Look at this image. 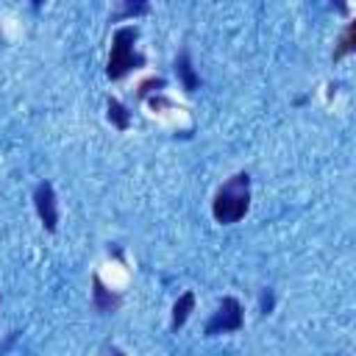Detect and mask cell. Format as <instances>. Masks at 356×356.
I'll list each match as a JSON object with an SVG mask.
<instances>
[{"instance_id": "cell-1", "label": "cell", "mask_w": 356, "mask_h": 356, "mask_svg": "<svg viewBox=\"0 0 356 356\" xmlns=\"http://www.w3.org/2000/svg\"><path fill=\"white\" fill-rule=\"evenodd\" d=\"M248 209H250V175L236 172L217 189L211 200V214L220 225H234L248 214Z\"/></svg>"}, {"instance_id": "cell-2", "label": "cell", "mask_w": 356, "mask_h": 356, "mask_svg": "<svg viewBox=\"0 0 356 356\" xmlns=\"http://www.w3.org/2000/svg\"><path fill=\"white\" fill-rule=\"evenodd\" d=\"M136 39H139V28L136 25H122L114 31L111 39V53H108V64H106V75L111 81H120L122 75H128L136 67H145V56L136 53Z\"/></svg>"}, {"instance_id": "cell-3", "label": "cell", "mask_w": 356, "mask_h": 356, "mask_svg": "<svg viewBox=\"0 0 356 356\" xmlns=\"http://www.w3.org/2000/svg\"><path fill=\"white\" fill-rule=\"evenodd\" d=\"M245 328V312L242 303L234 295H225L217 306V312L206 320L203 334L206 337H217V334H231V331H242Z\"/></svg>"}, {"instance_id": "cell-4", "label": "cell", "mask_w": 356, "mask_h": 356, "mask_svg": "<svg viewBox=\"0 0 356 356\" xmlns=\"http://www.w3.org/2000/svg\"><path fill=\"white\" fill-rule=\"evenodd\" d=\"M33 206H36V214L44 225V231H56L58 228V203H56V189L50 181H39L33 186Z\"/></svg>"}, {"instance_id": "cell-5", "label": "cell", "mask_w": 356, "mask_h": 356, "mask_svg": "<svg viewBox=\"0 0 356 356\" xmlns=\"http://www.w3.org/2000/svg\"><path fill=\"white\" fill-rule=\"evenodd\" d=\"M175 72H178L181 86H184L186 92H197V89H200V75H197L195 67H192L189 47H181V50H178V56H175Z\"/></svg>"}, {"instance_id": "cell-6", "label": "cell", "mask_w": 356, "mask_h": 356, "mask_svg": "<svg viewBox=\"0 0 356 356\" xmlns=\"http://www.w3.org/2000/svg\"><path fill=\"white\" fill-rule=\"evenodd\" d=\"M92 306H95L97 312H114V309L120 306V295L111 292V289L103 284V278H100L97 273L92 275Z\"/></svg>"}, {"instance_id": "cell-7", "label": "cell", "mask_w": 356, "mask_h": 356, "mask_svg": "<svg viewBox=\"0 0 356 356\" xmlns=\"http://www.w3.org/2000/svg\"><path fill=\"white\" fill-rule=\"evenodd\" d=\"M195 312V292H181L178 295V300H175V306H172V320H170V325H172V331H178L186 320H189V314Z\"/></svg>"}, {"instance_id": "cell-8", "label": "cell", "mask_w": 356, "mask_h": 356, "mask_svg": "<svg viewBox=\"0 0 356 356\" xmlns=\"http://www.w3.org/2000/svg\"><path fill=\"white\" fill-rule=\"evenodd\" d=\"M106 117H108V122H111L117 131H128V128H131V111H128V106H122L117 97H108V100H106Z\"/></svg>"}, {"instance_id": "cell-9", "label": "cell", "mask_w": 356, "mask_h": 356, "mask_svg": "<svg viewBox=\"0 0 356 356\" xmlns=\"http://www.w3.org/2000/svg\"><path fill=\"white\" fill-rule=\"evenodd\" d=\"M353 50H356V22H348V28L342 31V36H339V42L334 47V61H339L342 56H348Z\"/></svg>"}, {"instance_id": "cell-10", "label": "cell", "mask_w": 356, "mask_h": 356, "mask_svg": "<svg viewBox=\"0 0 356 356\" xmlns=\"http://www.w3.org/2000/svg\"><path fill=\"white\" fill-rule=\"evenodd\" d=\"M150 6L147 3H125L120 14H114V19H125V17H139V14H147Z\"/></svg>"}, {"instance_id": "cell-11", "label": "cell", "mask_w": 356, "mask_h": 356, "mask_svg": "<svg viewBox=\"0 0 356 356\" xmlns=\"http://www.w3.org/2000/svg\"><path fill=\"white\" fill-rule=\"evenodd\" d=\"M273 309H275V295H273L270 286H264L261 295H259V312L261 314H273Z\"/></svg>"}, {"instance_id": "cell-12", "label": "cell", "mask_w": 356, "mask_h": 356, "mask_svg": "<svg viewBox=\"0 0 356 356\" xmlns=\"http://www.w3.org/2000/svg\"><path fill=\"white\" fill-rule=\"evenodd\" d=\"M153 89H164V78H147L139 83V97H147Z\"/></svg>"}, {"instance_id": "cell-13", "label": "cell", "mask_w": 356, "mask_h": 356, "mask_svg": "<svg viewBox=\"0 0 356 356\" xmlns=\"http://www.w3.org/2000/svg\"><path fill=\"white\" fill-rule=\"evenodd\" d=\"M97 356H125V350H120L114 342H103L100 350H97Z\"/></svg>"}]
</instances>
